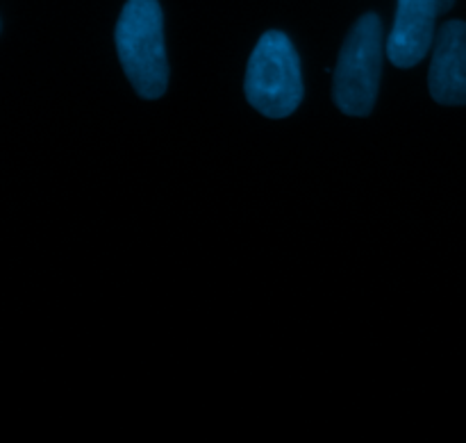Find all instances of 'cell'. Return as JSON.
I'll list each match as a JSON object with an SVG mask.
<instances>
[{"label": "cell", "mask_w": 466, "mask_h": 443, "mask_svg": "<svg viewBox=\"0 0 466 443\" xmlns=\"http://www.w3.org/2000/svg\"><path fill=\"white\" fill-rule=\"evenodd\" d=\"M246 98L268 118H285L303 100V77L294 44L285 32L271 30L255 45L246 68Z\"/></svg>", "instance_id": "2"}, {"label": "cell", "mask_w": 466, "mask_h": 443, "mask_svg": "<svg viewBox=\"0 0 466 443\" xmlns=\"http://www.w3.org/2000/svg\"><path fill=\"white\" fill-rule=\"evenodd\" d=\"M455 5V0H440V14H446Z\"/></svg>", "instance_id": "6"}, {"label": "cell", "mask_w": 466, "mask_h": 443, "mask_svg": "<svg viewBox=\"0 0 466 443\" xmlns=\"http://www.w3.org/2000/svg\"><path fill=\"white\" fill-rule=\"evenodd\" d=\"M428 86L435 103L466 105V23L449 21L432 44Z\"/></svg>", "instance_id": "5"}, {"label": "cell", "mask_w": 466, "mask_h": 443, "mask_svg": "<svg viewBox=\"0 0 466 443\" xmlns=\"http://www.w3.org/2000/svg\"><path fill=\"white\" fill-rule=\"evenodd\" d=\"M114 41L132 89L146 100L164 96L168 86V62L157 0H127L118 16Z\"/></svg>", "instance_id": "1"}, {"label": "cell", "mask_w": 466, "mask_h": 443, "mask_svg": "<svg viewBox=\"0 0 466 443\" xmlns=\"http://www.w3.org/2000/svg\"><path fill=\"white\" fill-rule=\"evenodd\" d=\"M382 25L376 14H364L341 45L332 82V98L349 116H369L382 76Z\"/></svg>", "instance_id": "3"}, {"label": "cell", "mask_w": 466, "mask_h": 443, "mask_svg": "<svg viewBox=\"0 0 466 443\" xmlns=\"http://www.w3.org/2000/svg\"><path fill=\"white\" fill-rule=\"evenodd\" d=\"M440 0H399L396 21L387 36V57L394 66L412 68L435 44V18Z\"/></svg>", "instance_id": "4"}]
</instances>
